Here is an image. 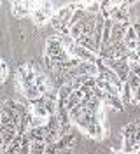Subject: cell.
<instances>
[{
  "label": "cell",
  "mask_w": 140,
  "mask_h": 154,
  "mask_svg": "<svg viewBox=\"0 0 140 154\" xmlns=\"http://www.w3.org/2000/svg\"><path fill=\"white\" fill-rule=\"evenodd\" d=\"M135 154H140V149H137V152H135Z\"/></svg>",
  "instance_id": "cell-18"
},
{
  "label": "cell",
  "mask_w": 140,
  "mask_h": 154,
  "mask_svg": "<svg viewBox=\"0 0 140 154\" xmlns=\"http://www.w3.org/2000/svg\"><path fill=\"white\" fill-rule=\"evenodd\" d=\"M53 4L51 2H37V7L32 12V18H33V23L35 25H44L47 21H51V16H53Z\"/></svg>",
  "instance_id": "cell-2"
},
{
  "label": "cell",
  "mask_w": 140,
  "mask_h": 154,
  "mask_svg": "<svg viewBox=\"0 0 140 154\" xmlns=\"http://www.w3.org/2000/svg\"><path fill=\"white\" fill-rule=\"evenodd\" d=\"M131 23H114L112 25V35H110V46L117 44V42H123L124 40V33L130 26Z\"/></svg>",
  "instance_id": "cell-4"
},
{
  "label": "cell",
  "mask_w": 140,
  "mask_h": 154,
  "mask_svg": "<svg viewBox=\"0 0 140 154\" xmlns=\"http://www.w3.org/2000/svg\"><path fill=\"white\" fill-rule=\"evenodd\" d=\"M46 131H47V128H46V125H44V126L30 128L25 135L28 137L30 142H44V140H46Z\"/></svg>",
  "instance_id": "cell-6"
},
{
  "label": "cell",
  "mask_w": 140,
  "mask_h": 154,
  "mask_svg": "<svg viewBox=\"0 0 140 154\" xmlns=\"http://www.w3.org/2000/svg\"><path fill=\"white\" fill-rule=\"evenodd\" d=\"M131 74H135L137 77H140V61L138 63H131Z\"/></svg>",
  "instance_id": "cell-15"
},
{
  "label": "cell",
  "mask_w": 140,
  "mask_h": 154,
  "mask_svg": "<svg viewBox=\"0 0 140 154\" xmlns=\"http://www.w3.org/2000/svg\"><path fill=\"white\" fill-rule=\"evenodd\" d=\"M110 107L114 110H123V102L119 100V96H105V100H103V107Z\"/></svg>",
  "instance_id": "cell-9"
},
{
  "label": "cell",
  "mask_w": 140,
  "mask_h": 154,
  "mask_svg": "<svg viewBox=\"0 0 140 154\" xmlns=\"http://www.w3.org/2000/svg\"><path fill=\"white\" fill-rule=\"evenodd\" d=\"M21 144H23V135H16L12 138V142L4 149V154H18L21 149Z\"/></svg>",
  "instance_id": "cell-8"
},
{
  "label": "cell",
  "mask_w": 140,
  "mask_h": 154,
  "mask_svg": "<svg viewBox=\"0 0 140 154\" xmlns=\"http://www.w3.org/2000/svg\"><path fill=\"white\" fill-rule=\"evenodd\" d=\"M126 84L131 88V91H133V89H137V88L140 86V77H137L135 74H130L128 79H126Z\"/></svg>",
  "instance_id": "cell-12"
},
{
  "label": "cell",
  "mask_w": 140,
  "mask_h": 154,
  "mask_svg": "<svg viewBox=\"0 0 140 154\" xmlns=\"http://www.w3.org/2000/svg\"><path fill=\"white\" fill-rule=\"evenodd\" d=\"M131 28L135 30V33H137V37H138V40H140V19L131 23Z\"/></svg>",
  "instance_id": "cell-16"
},
{
  "label": "cell",
  "mask_w": 140,
  "mask_h": 154,
  "mask_svg": "<svg viewBox=\"0 0 140 154\" xmlns=\"http://www.w3.org/2000/svg\"><path fill=\"white\" fill-rule=\"evenodd\" d=\"M82 96H84V91H82V88L81 89H75V91H72L70 93V96H68V100H67V110H72L74 107H77L81 102H82Z\"/></svg>",
  "instance_id": "cell-7"
},
{
  "label": "cell",
  "mask_w": 140,
  "mask_h": 154,
  "mask_svg": "<svg viewBox=\"0 0 140 154\" xmlns=\"http://www.w3.org/2000/svg\"><path fill=\"white\" fill-rule=\"evenodd\" d=\"M131 93H133V102H131V105H140V86L137 88V89H133Z\"/></svg>",
  "instance_id": "cell-14"
},
{
  "label": "cell",
  "mask_w": 140,
  "mask_h": 154,
  "mask_svg": "<svg viewBox=\"0 0 140 154\" xmlns=\"http://www.w3.org/2000/svg\"><path fill=\"white\" fill-rule=\"evenodd\" d=\"M44 152H46V144L44 142H32L30 154H44Z\"/></svg>",
  "instance_id": "cell-11"
},
{
  "label": "cell",
  "mask_w": 140,
  "mask_h": 154,
  "mask_svg": "<svg viewBox=\"0 0 140 154\" xmlns=\"http://www.w3.org/2000/svg\"><path fill=\"white\" fill-rule=\"evenodd\" d=\"M124 40H138V37H137V33H135V30L131 28V25L128 26V30H126V33H124Z\"/></svg>",
  "instance_id": "cell-13"
},
{
  "label": "cell",
  "mask_w": 140,
  "mask_h": 154,
  "mask_svg": "<svg viewBox=\"0 0 140 154\" xmlns=\"http://www.w3.org/2000/svg\"><path fill=\"white\" fill-rule=\"evenodd\" d=\"M133 154H135V152H133Z\"/></svg>",
  "instance_id": "cell-19"
},
{
  "label": "cell",
  "mask_w": 140,
  "mask_h": 154,
  "mask_svg": "<svg viewBox=\"0 0 140 154\" xmlns=\"http://www.w3.org/2000/svg\"><path fill=\"white\" fill-rule=\"evenodd\" d=\"M35 7H37V2H14L12 4V14L16 18H26L33 12Z\"/></svg>",
  "instance_id": "cell-3"
},
{
  "label": "cell",
  "mask_w": 140,
  "mask_h": 154,
  "mask_svg": "<svg viewBox=\"0 0 140 154\" xmlns=\"http://www.w3.org/2000/svg\"><path fill=\"white\" fill-rule=\"evenodd\" d=\"M88 137H91V138H103L105 137V126H103L102 121H95V123H89L88 128L84 130Z\"/></svg>",
  "instance_id": "cell-5"
},
{
  "label": "cell",
  "mask_w": 140,
  "mask_h": 154,
  "mask_svg": "<svg viewBox=\"0 0 140 154\" xmlns=\"http://www.w3.org/2000/svg\"><path fill=\"white\" fill-rule=\"evenodd\" d=\"M133 138H135V145H137V147L140 149V130L137 131V133H135V137H133Z\"/></svg>",
  "instance_id": "cell-17"
},
{
  "label": "cell",
  "mask_w": 140,
  "mask_h": 154,
  "mask_svg": "<svg viewBox=\"0 0 140 154\" xmlns=\"http://www.w3.org/2000/svg\"><path fill=\"white\" fill-rule=\"evenodd\" d=\"M140 130L138 123H135V121H131L128 125L123 128V137H135V133Z\"/></svg>",
  "instance_id": "cell-10"
},
{
  "label": "cell",
  "mask_w": 140,
  "mask_h": 154,
  "mask_svg": "<svg viewBox=\"0 0 140 154\" xmlns=\"http://www.w3.org/2000/svg\"><path fill=\"white\" fill-rule=\"evenodd\" d=\"M44 56L51 58L54 63H65L68 60V53L65 51L61 40H60V35H49L46 38V53Z\"/></svg>",
  "instance_id": "cell-1"
}]
</instances>
